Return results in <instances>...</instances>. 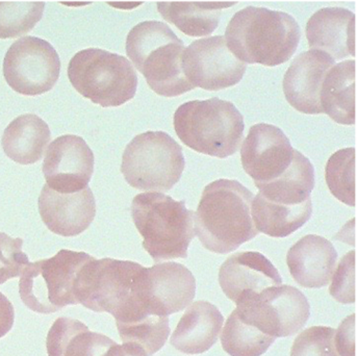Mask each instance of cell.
<instances>
[{"mask_svg": "<svg viewBox=\"0 0 357 356\" xmlns=\"http://www.w3.org/2000/svg\"><path fill=\"white\" fill-rule=\"evenodd\" d=\"M253 193L236 180L218 179L206 185L195 212V233L202 246L227 254L255 239Z\"/></svg>", "mask_w": 357, "mask_h": 356, "instance_id": "cell-1", "label": "cell"}, {"mask_svg": "<svg viewBox=\"0 0 357 356\" xmlns=\"http://www.w3.org/2000/svg\"><path fill=\"white\" fill-rule=\"evenodd\" d=\"M224 38L230 52L245 64L274 67L295 54L300 29L287 13L247 6L232 17Z\"/></svg>", "mask_w": 357, "mask_h": 356, "instance_id": "cell-2", "label": "cell"}, {"mask_svg": "<svg viewBox=\"0 0 357 356\" xmlns=\"http://www.w3.org/2000/svg\"><path fill=\"white\" fill-rule=\"evenodd\" d=\"M185 47L174 31L160 21H144L132 27L126 39V54L145 77L150 89L175 97L195 89L183 75Z\"/></svg>", "mask_w": 357, "mask_h": 356, "instance_id": "cell-3", "label": "cell"}, {"mask_svg": "<svg viewBox=\"0 0 357 356\" xmlns=\"http://www.w3.org/2000/svg\"><path fill=\"white\" fill-rule=\"evenodd\" d=\"M132 217L154 262L188 258L195 237V212L185 201L156 192L139 194L132 200Z\"/></svg>", "mask_w": 357, "mask_h": 356, "instance_id": "cell-4", "label": "cell"}, {"mask_svg": "<svg viewBox=\"0 0 357 356\" xmlns=\"http://www.w3.org/2000/svg\"><path fill=\"white\" fill-rule=\"evenodd\" d=\"M173 124L183 144L219 159L234 155L244 138L242 114L234 103L219 98L183 103L175 111Z\"/></svg>", "mask_w": 357, "mask_h": 356, "instance_id": "cell-5", "label": "cell"}, {"mask_svg": "<svg viewBox=\"0 0 357 356\" xmlns=\"http://www.w3.org/2000/svg\"><path fill=\"white\" fill-rule=\"evenodd\" d=\"M74 89L102 107H120L134 98L138 75L132 63L99 48L77 52L68 65Z\"/></svg>", "mask_w": 357, "mask_h": 356, "instance_id": "cell-6", "label": "cell"}, {"mask_svg": "<svg viewBox=\"0 0 357 356\" xmlns=\"http://www.w3.org/2000/svg\"><path fill=\"white\" fill-rule=\"evenodd\" d=\"M92 256L86 252L63 249L54 258L29 263L19 281L21 300L33 311L56 313L78 304L75 288L82 266Z\"/></svg>", "mask_w": 357, "mask_h": 356, "instance_id": "cell-7", "label": "cell"}, {"mask_svg": "<svg viewBox=\"0 0 357 356\" xmlns=\"http://www.w3.org/2000/svg\"><path fill=\"white\" fill-rule=\"evenodd\" d=\"M185 162L181 145L164 132L138 134L126 146L121 172L141 191L168 192L178 183Z\"/></svg>", "mask_w": 357, "mask_h": 356, "instance_id": "cell-8", "label": "cell"}, {"mask_svg": "<svg viewBox=\"0 0 357 356\" xmlns=\"http://www.w3.org/2000/svg\"><path fill=\"white\" fill-rule=\"evenodd\" d=\"M145 267L130 261L91 258L80 270L76 284L77 303L96 313L115 317L138 291Z\"/></svg>", "mask_w": 357, "mask_h": 356, "instance_id": "cell-9", "label": "cell"}, {"mask_svg": "<svg viewBox=\"0 0 357 356\" xmlns=\"http://www.w3.org/2000/svg\"><path fill=\"white\" fill-rule=\"evenodd\" d=\"M238 315L273 338L294 336L305 326L310 307L303 293L294 286H272L236 305Z\"/></svg>", "mask_w": 357, "mask_h": 356, "instance_id": "cell-10", "label": "cell"}, {"mask_svg": "<svg viewBox=\"0 0 357 356\" xmlns=\"http://www.w3.org/2000/svg\"><path fill=\"white\" fill-rule=\"evenodd\" d=\"M61 61L54 46L37 37L15 42L3 61V77L19 94L36 96L54 88L60 77Z\"/></svg>", "mask_w": 357, "mask_h": 356, "instance_id": "cell-11", "label": "cell"}, {"mask_svg": "<svg viewBox=\"0 0 357 356\" xmlns=\"http://www.w3.org/2000/svg\"><path fill=\"white\" fill-rule=\"evenodd\" d=\"M300 155L280 128L267 123L253 125L241 149L243 168L257 189L284 178Z\"/></svg>", "mask_w": 357, "mask_h": 356, "instance_id": "cell-12", "label": "cell"}, {"mask_svg": "<svg viewBox=\"0 0 357 356\" xmlns=\"http://www.w3.org/2000/svg\"><path fill=\"white\" fill-rule=\"evenodd\" d=\"M183 75L194 88L220 91L238 85L247 66L228 48L223 36L190 44L181 59Z\"/></svg>", "mask_w": 357, "mask_h": 356, "instance_id": "cell-13", "label": "cell"}, {"mask_svg": "<svg viewBox=\"0 0 357 356\" xmlns=\"http://www.w3.org/2000/svg\"><path fill=\"white\" fill-rule=\"evenodd\" d=\"M94 172V155L84 139L74 134L59 137L48 147L43 163L46 185L63 194L88 187Z\"/></svg>", "mask_w": 357, "mask_h": 356, "instance_id": "cell-14", "label": "cell"}, {"mask_svg": "<svg viewBox=\"0 0 357 356\" xmlns=\"http://www.w3.org/2000/svg\"><path fill=\"white\" fill-rule=\"evenodd\" d=\"M282 282L278 270L259 252H236L220 268V286L236 305L255 298L266 288L282 286Z\"/></svg>", "mask_w": 357, "mask_h": 356, "instance_id": "cell-15", "label": "cell"}, {"mask_svg": "<svg viewBox=\"0 0 357 356\" xmlns=\"http://www.w3.org/2000/svg\"><path fill=\"white\" fill-rule=\"evenodd\" d=\"M39 212L50 231L62 237H76L89 229L96 215L92 189L63 194L44 185L39 197Z\"/></svg>", "mask_w": 357, "mask_h": 356, "instance_id": "cell-16", "label": "cell"}, {"mask_svg": "<svg viewBox=\"0 0 357 356\" xmlns=\"http://www.w3.org/2000/svg\"><path fill=\"white\" fill-rule=\"evenodd\" d=\"M335 61L320 50L302 52L291 63L284 77V92L287 102L300 113L323 114L321 88L327 71Z\"/></svg>", "mask_w": 357, "mask_h": 356, "instance_id": "cell-17", "label": "cell"}, {"mask_svg": "<svg viewBox=\"0 0 357 356\" xmlns=\"http://www.w3.org/2000/svg\"><path fill=\"white\" fill-rule=\"evenodd\" d=\"M146 295L152 307L164 316L183 311L196 294L192 272L178 263H162L146 268Z\"/></svg>", "mask_w": 357, "mask_h": 356, "instance_id": "cell-18", "label": "cell"}, {"mask_svg": "<svg viewBox=\"0 0 357 356\" xmlns=\"http://www.w3.org/2000/svg\"><path fill=\"white\" fill-rule=\"evenodd\" d=\"M356 15L346 8H321L306 24L308 45L335 61L356 56Z\"/></svg>", "mask_w": 357, "mask_h": 356, "instance_id": "cell-19", "label": "cell"}, {"mask_svg": "<svg viewBox=\"0 0 357 356\" xmlns=\"http://www.w3.org/2000/svg\"><path fill=\"white\" fill-rule=\"evenodd\" d=\"M337 252L331 241L320 235H308L289 248L287 264L299 286L320 288L331 281L337 267Z\"/></svg>", "mask_w": 357, "mask_h": 356, "instance_id": "cell-20", "label": "cell"}, {"mask_svg": "<svg viewBox=\"0 0 357 356\" xmlns=\"http://www.w3.org/2000/svg\"><path fill=\"white\" fill-rule=\"evenodd\" d=\"M219 309L208 301H196L179 320L170 343L185 355H202L215 344L223 326Z\"/></svg>", "mask_w": 357, "mask_h": 356, "instance_id": "cell-21", "label": "cell"}, {"mask_svg": "<svg viewBox=\"0 0 357 356\" xmlns=\"http://www.w3.org/2000/svg\"><path fill=\"white\" fill-rule=\"evenodd\" d=\"M356 62L347 60L331 67L323 81L320 93L323 114L344 125H354L356 109Z\"/></svg>", "mask_w": 357, "mask_h": 356, "instance_id": "cell-22", "label": "cell"}, {"mask_svg": "<svg viewBox=\"0 0 357 356\" xmlns=\"http://www.w3.org/2000/svg\"><path fill=\"white\" fill-rule=\"evenodd\" d=\"M52 134L46 123L33 114L19 116L4 130L1 145L15 163L31 165L43 157Z\"/></svg>", "mask_w": 357, "mask_h": 356, "instance_id": "cell-23", "label": "cell"}, {"mask_svg": "<svg viewBox=\"0 0 357 356\" xmlns=\"http://www.w3.org/2000/svg\"><path fill=\"white\" fill-rule=\"evenodd\" d=\"M78 320L59 318L46 339L48 356H103L115 344Z\"/></svg>", "mask_w": 357, "mask_h": 356, "instance_id": "cell-24", "label": "cell"}, {"mask_svg": "<svg viewBox=\"0 0 357 356\" xmlns=\"http://www.w3.org/2000/svg\"><path fill=\"white\" fill-rule=\"evenodd\" d=\"M227 1H160L158 12L190 37L212 35L221 19L222 10L234 6Z\"/></svg>", "mask_w": 357, "mask_h": 356, "instance_id": "cell-25", "label": "cell"}, {"mask_svg": "<svg viewBox=\"0 0 357 356\" xmlns=\"http://www.w3.org/2000/svg\"><path fill=\"white\" fill-rule=\"evenodd\" d=\"M251 212L259 233L272 238H286L310 220L312 200L299 206H282L267 201L257 194L253 198Z\"/></svg>", "mask_w": 357, "mask_h": 356, "instance_id": "cell-26", "label": "cell"}, {"mask_svg": "<svg viewBox=\"0 0 357 356\" xmlns=\"http://www.w3.org/2000/svg\"><path fill=\"white\" fill-rule=\"evenodd\" d=\"M275 340L245 321L236 309L228 317L221 336L222 347L230 356H261Z\"/></svg>", "mask_w": 357, "mask_h": 356, "instance_id": "cell-27", "label": "cell"}, {"mask_svg": "<svg viewBox=\"0 0 357 356\" xmlns=\"http://www.w3.org/2000/svg\"><path fill=\"white\" fill-rule=\"evenodd\" d=\"M356 148H346L331 155L325 171L331 194L349 206L356 204Z\"/></svg>", "mask_w": 357, "mask_h": 356, "instance_id": "cell-28", "label": "cell"}, {"mask_svg": "<svg viewBox=\"0 0 357 356\" xmlns=\"http://www.w3.org/2000/svg\"><path fill=\"white\" fill-rule=\"evenodd\" d=\"M124 344H135L153 355L166 344L170 334L168 316L149 315L138 321L117 326Z\"/></svg>", "mask_w": 357, "mask_h": 356, "instance_id": "cell-29", "label": "cell"}, {"mask_svg": "<svg viewBox=\"0 0 357 356\" xmlns=\"http://www.w3.org/2000/svg\"><path fill=\"white\" fill-rule=\"evenodd\" d=\"M43 1H0V39L26 35L43 16Z\"/></svg>", "mask_w": 357, "mask_h": 356, "instance_id": "cell-30", "label": "cell"}, {"mask_svg": "<svg viewBox=\"0 0 357 356\" xmlns=\"http://www.w3.org/2000/svg\"><path fill=\"white\" fill-rule=\"evenodd\" d=\"M337 330L314 326L302 332L294 341L291 356H340L335 345Z\"/></svg>", "mask_w": 357, "mask_h": 356, "instance_id": "cell-31", "label": "cell"}, {"mask_svg": "<svg viewBox=\"0 0 357 356\" xmlns=\"http://www.w3.org/2000/svg\"><path fill=\"white\" fill-rule=\"evenodd\" d=\"M23 240L13 239L0 233V284L22 274L29 264V258L22 251Z\"/></svg>", "mask_w": 357, "mask_h": 356, "instance_id": "cell-32", "label": "cell"}, {"mask_svg": "<svg viewBox=\"0 0 357 356\" xmlns=\"http://www.w3.org/2000/svg\"><path fill=\"white\" fill-rule=\"evenodd\" d=\"M335 268L329 293L343 304L356 302V251L348 252Z\"/></svg>", "mask_w": 357, "mask_h": 356, "instance_id": "cell-33", "label": "cell"}, {"mask_svg": "<svg viewBox=\"0 0 357 356\" xmlns=\"http://www.w3.org/2000/svg\"><path fill=\"white\" fill-rule=\"evenodd\" d=\"M335 345L340 356H356V315L349 316L340 325Z\"/></svg>", "mask_w": 357, "mask_h": 356, "instance_id": "cell-34", "label": "cell"}, {"mask_svg": "<svg viewBox=\"0 0 357 356\" xmlns=\"http://www.w3.org/2000/svg\"><path fill=\"white\" fill-rule=\"evenodd\" d=\"M15 311L10 301L0 292V339L3 338L14 325Z\"/></svg>", "mask_w": 357, "mask_h": 356, "instance_id": "cell-35", "label": "cell"}, {"mask_svg": "<svg viewBox=\"0 0 357 356\" xmlns=\"http://www.w3.org/2000/svg\"><path fill=\"white\" fill-rule=\"evenodd\" d=\"M103 356H148V355L138 345L124 344V343L123 345H118L115 343Z\"/></svg>", "mask_w": 357, "mask_h": 356, "instance_id": "cell-36", "label": "cell"}]
</instances>
